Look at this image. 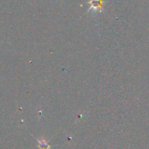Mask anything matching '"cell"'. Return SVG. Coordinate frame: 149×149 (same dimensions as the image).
Listing matches in <instances>:
<instances>
[{
	"instance_id": "obj_1",
	"label": "cell",
	"mask_w": 149,
	"mask_h": 149,
	"mask_svg": "<svg viewBox=\"0 0 149 149\" xmlns=\"http://www.w3.org/2000/svg\"><path fill=\"white\" fill-rule=\"evenodd\" d=\"M90 10L93 9L94 10H100L103 5V0H90Z\"/></svg>"
},
{
	"instance_id": "obj_2",
	"label": "cell",
	"mask_w": 149,
	"mask_h": 149,
	"mask_svg": "<svg viewBox=\"0 0 149 149\" xmlns=\"http://www.w3.org/2000/svg\"><path fill=\"white\" fill-rule=\"evenodd\" d=\"M38 142H39V149H50V146L47 143L46 140H44V139L38 140Z\"/></svg>"
}]
</instances>
